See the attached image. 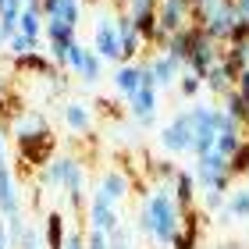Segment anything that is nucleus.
<instances>
[{"mask_svg": "<svg viewBox=\"0 0 249 249\" xmlns=\"http://www.w3.org/2000/svg\"><path fill=\"white\" fill-rule=\"evenodd\" d=\"M178 228H182V213H178V207H175L171 189L160 185L142 203V231L150 235V239H157L160 246H171Z\"/></svg>", "mask_w": 249, "mask_h": 249, "instance_id": "obj_1", "label": "nucleus"}, {"mask_svg": "<svg viewBox=\"0 0 249 249\" xmlns=\"http://www.w3.org/2000/svg\"><path fill=\"white\" fill-rule=\"evenodd\" d=\"M43 185H61L68 192V207L71 210H82V189H86V167L82 160H75V157H57V160H50L47 167H43L39 175Z\"/></svg>", "mask_w": 249, "mask_h": 249, "instance_id": "obj_2", "label": "nucleus"}, {"mask_svg": "<svg viewBox=\"0 0 249 249\" xmlns=\"http://www.w3.org/2000/svg\"><path fill=\"white\" fill-rule=\"evenodd\" d=\"M196 185L199 189H213V192H231V167L221 153H207L196 157Z\"/></svg>", "mask_w": 249, "mask_h": 249, "instance_id": "obj_3", "label": "nucleus"}, {"mask_svg": "<svg viewBox=\"0 0 249 249\" xmlns=\"http://www.w3.org/2000/svg\"><path fill=\"white\" fill-rule=\"evenodd\" d=\"M221 53H224V47L217 39H210L203 29H196V39H192V50H189V61H185V68L192 75H199V78H207L213 68L221 64Z\"/></svg>", "mask_w": 249, "mask_h": 249, "instance_id": "obj_4", "label": "nucleus"}, {"mask_svg": "<svg viewBox=\"0 0 249 249\" xmlns=\"http://www.w3.org/2000/svg\"><path fill=\"white\" fill-rule=\"evenodd\" d=\"M192 142H196L192 114H189V110H178V114L160 128V146L167 153H192Z\"/></svg>", "mask_w": 249, "mask_h": 249, "instance_id": "obj_5", "label": "nucleus"}, {"mask_svg": "<svg viewBox=\"0 0 249 249\" xmlns=\"http://www.w3.org/2000/svg\"><path fill=\"white\" fill-rule=\"evenodd\" d=\"M121 224V213H118V203L107 196V192L93 189V196H89V231H114Z\"/></svg>", "mask_w": 249, "mask_h": 249, "instance_id": "obj_6", "label": "nucleus"}, {"mask_svg": "<svg viewBox=\"0 0 249 249\" xmlns=\"http://www.w3.org/2000/svg\"><path fill=\"white\" fill-rule=\"evenodd\" d=\"M142 86L157 89L153 75H150V64H146V61H135V64H118V71H114V89H118V93H121L124 100H132Z\"/></svg>", "mask_w": 249, "mask_h": 249, "instance_id": "obj_7", "label": "nucleus"}, {"mask_svg": "<svg viewBox=\"0 0 249 249\" xmlns=\"http://www.w3.org/2000/svg\"><path fill=\"white\" fill-rule=\"evenodd\" d=\"M18 142V157L25 167H47L50 157H53V132H43V135H25V139H15Z\"/></svg>", "mask_w": 249, "mask_h": 249, "instance_id": "obj_8", "label": "nucleus"}, {"mask_svg": "<svg viewBox=\"0 0 249 249\" xmlns=\"http://www.w3.org/2000/svg\"><path fill=\"white\" fill-rule=\"evenodd\" d=\"M93 53H96L100 61H121L118 57V21H114V15H100L96 18Z\"/></svg>", "mask_w": 249, "mask_h": 249, "instance_id": "obj_9", "label": "nucleus"}, {"mask_svg": "<svg viewBox=\"0 0 249 249\" xmlns=\"http://www.w3.org/2000/svg\"><path fill=\"white\" fill-rule=\"evenodd\" d=\"M196 192H199V185H196V175H192V171H182V167H178V171H175V178H171V196H175V207H178V213L196 210Z\"/></svg>", "mask_w": 249, "mask_h": 249, "instance_id": "obj_10", "label": "nucleus"}, {"mask_svg": "<svg viewBox=\"0 0 249 249\" xmlns=\"http://www.w3.org/2000/svg\"><path fill=\"white\" fill-rule=\"evenodd\" d=\"M199 239H203V210L182 213V228H178L171 249H199Z\"/></svg>", "mask_w": 249, "mask_h": 249, "instance_id": "obj_11", "label": "nucleus"}, {"mask_svg": "<svg viewBox=\"0 0 249 249\" xmlns=\"http://www.w3.org/2000/svg\"><path fill=\"white\" fill-rule=\"evenodd\" d=\"M124 104H128L132 118L139 121V124H153V121H157V89L142 86L139 93H135L132 100H124Z\"/></svg>", "mask_w": 249, "mask_h": 249, "instance_id": "obj_12", "label": "nucleus"}, {"mask_svg": "<svg viewBox=\"0 0 249 249\" xmlns=\"http://www.w3.org/2000/svg\"><path fill=\"white\" fill-rule=\"evenodd\" d=\"M146 64H150V75H153V82H157V89H160V86H171V82H178V75H182V61H175L171 57V53H157V57L153 61H146Z\"/></svg>", "mask_w": 249, "mask_h": 249, "instance_id": "obj_13", "label": "nucleus"}, {"mask_svg": "<svg viewBox=\"0 0 249 249\" xmlns=\"http://www.w3.org/2000/svg\"><path fill=\"white\" fill-rule=\"evenodd\" d=\"M15 68H18V71L43 75V78H57V75H61V68L53 64L50 57H43L39 50H29V53H21V57H15Z\"/></svg>", "mask_w": 249, "mask_h": 249, "instance_id": "obj_14", "label": "nucleus"}, {"mask_svg": "<svg viewBox=\"0 0 249 249\" xmlns=\"http://www.w3.org/2000/svg\"><path fill=\"white\" fill-rule=\"evenodd\" d=\"M100 192H107L110 199H124L132 192V178H128V171H121V167H110V171H104L100 175V185H96Z\"/></svg>", "mask_w": 249, "mask_h": 249, "instance_id": "obj_15", "label": "nucleus"}, {"mask_svg": "<svg viewBox=\"0 0 249 249\" xmlns=\"http://www.w3.org/2000/svg\"><path fill=\"white\" fill-rule=\"evenodd\" d=\"M196 29H199V25H185V29L171 32V36L164 39V47H160V50H164V53H171L175 61H182V64H185V61H189V50H192V39H196Z\"/></svg>", "mask_w": 249, "mask_h": 249, "instance_id": "obj_16", "label": "nucleus"}, {"mask_svg": "<svg viewBox=\"0 0 249 249\" xmlns=\"http://www.w3.org/2000/svg\"><path fill=\"white\" fill-rule=\"evenodd\" d=\"M43 242H47V249H64L68 242V221L61 210H50L47 221H43Z\"/></svg>", "mask_w": 249, "mask_h": 249, "instance_id": "obj_17", "label": "nucleus"}, {"mask_svg": "<svg viewBox=\"0 0 249 249\" xmlns=\"http://www.w3.org/2000/svg\"><path fill=\"white\" fill-rule=\"evenodd\" d=\"M0 213L4 217H15L18 210V192H15V175H11V167H0Z\"/></svg>", "mask_w": 249, "mask_h": 249, "instance_id": "obj_18", "label": "nucleus"}, {"mask_svg": "<svg viewBox=\"0 0 249 249\" xmlns=\"http://www.w3.org/2000/svg\"><path fill=\"white\" fill-rule=\"evenodd\" d=\"M11 132H15V139H25V135L50 132V124H47V118H39V114H18L15 121H11Z\"/></svg>", "mask_w": 249, "mask_h": 249, "instance_id": "obj_19", "label": "nucleus"}, {"mask_svg": "<svg viewBox=\"0 0 249 249\" xmlns=\"http://www.w3.org/2000/svg\"><path fill=\"white\" fill-rule=\"evenodd\" d=\"M224 213L231 221H249V189H231L224 196Z\"/></svg>", "mask_w": 249, "mask_h": 249, "instance_id": "obj_20", "label": "nucleus"}, {"mask_svg": "<svg viewBox=\"0 0 249 249\" xmlns=\"http://www.w3.org/2000/svg\"><path fill=\"white\" fill-rule=\"evenodd\" d=\"M43 36H47V43L50 47H71V43H78L75 39V29L71 25H64V21H43Z\"/></svg>", "mask_w": 249, "mask_h": 249, "instance_id": "obj_21", "label": "nucleus"}, {"mask_svg": "<svg viewBox=\"0 0 249 249\" xmlns=\"http://www.w3.org/2000/svg\"><path fill=\"white\" fill-rule=\"evenodd\" d=\"M231 11V18H235V39L231 43H239V39H249V0H224Z\"/></svg>", "mask_w": 249, "mask_h": 249, "instance_id": "obj_22", "label": "nucleus"}, {"mask_svg": "<svg viewBox=\"0 0 249 249\" xmlns=\"http://www.w3.org/2000/svg\"><path fill=\"white\" fill-rule=\"evenodd\" d=\"M18 36H25V39H32L39 47V36H43V15H36L32 7H25L21 11V21H18Z\"/></svg>", "mask_w": 249, "mask_h": 249, "instance_id": "obj_23", "label": "nucleus"}, {"mask_svg": "<svg viewBox=\"0 0 249 249\" xmlns=\"http://www.w3.org/2000/svg\"><path fill=\"white\" fill-rule=\"evenodd\" d=\"M53 21H64V25L78 29V18H82V0H57V7H53ZM47 18V21H50Z\"/></svg>", "mask_w": 249, "mask_h": 249, "instance_id": "obj_24", "label": "nucleus"}, {"mask_svg": "<svg viewBox=\"0 0 249 249\" xmlns=\"http://www.w3.org/2000/svg\"><path fill=\"white\" fill-rule=\"evenodd\" d=\"M203 86H207L213 96H228L231 89H235V78H231V75H228V71H224V68L217 64V68H213V71H210L207 78H203Z\"/></svg>", "mask_w": 249, "mask_h": 249, "instance_id": "obj_25", "label": "nucleus"}, {"mask_svg": "<svg viewBox=\"0 0 249 249\" xmlns=\"http://www.w3.org/2000/svg\"><path fill=\"white\" fill-rule=\"evenodd\" d=\"M64 121L71 132H89V124H93V118L82 104H64Z\"/></svg>", "mask_w": 249, "mask_h": 249, "instance_id": "obj_26", "label": "nucleus"}, {"mask_svg": "<svg viewBox=\"0 0 249 249\" xmlns=\"http://www.w3.org/2000/svg\"><path fill=\"white\" fill-rule=\"evenodd\" d=\"M242 139H246V135H242V128H235V132H221V135H217V142H213V153H221L224 160H231Z\"/></svg>", "mask_w": 249, "mask_h": 249, "instance_id": "obj_27", "label": "nucleus"}, {"mask_svg": "<svg viewBox=\"0 0 249 249\" xmlns=\"http://www.w3.org/2000/svg\"><path fill=\"white\" fill-rule=\"evenodd\" d=\"M21 11H25V7H21ZM21 11L18 7H4V11H0V39H15L18 36V21H21Z\"/></svg>", "mask_w": 249, "mask_h": 249, "instance_id": "obj_28", "label": "nucleus"}, {"mask_svg": "<svg viewBox=\"0 0 249 249\" xmlns=\"http://www.w3.org/2000/svg\"><path fill=\"white\" fill-rule=\"evenodd\" d=\"M228 167H231V178L235 175H249V139L239 142V150H235V157L228 160Z\"/></svg>", "mask_w": 249, "mask_h": 249, "instance_id": "obj_29", "label": "nucleus"}, {"mask_svg": "<svg viewBox=\"0 0 249 249\" xmlns=\"http://www.w3.org/2000/svg\"><path fill=\"white\" fill-rule=\"evenodd\" d=\"M199 89H203V78H199V75H192L189 68H185V71L178 75V93H182V96H196Z\"/></svg>", "mask_w": 249, "mask_h": 249, "instance_id": "obj_30", "label": "nucleus"}, {"mask_svg": "<svg viewBox=\"0 0 249 249\" xmlns=\"http://www.w3.org/2000/svg\"><path fill=\"white\" fill-rule=\"evenodd\" d=\"M224 196H228V192H213V189H203V203H199V210H203V213L224 210Z\"/></svg>", "mask_w": 249, "mask_h": 249, "instance_id": "obj_31", "label": "nucleus"}, {"mask_svg": "<svg viewBox=\"0 0 249 249\" xmlns=\"http://www.w3.org/2000/svg\"><path fill=\"white\" fill-rule=\"evenodd\" d=\"M86 47H78V43H71V47H68V57H64V68L68 71H82V64H86Z\"/></svg>", "mask_w": 249, "mask_h": 249, "instance_id": "obj_32", "label": "nucleus"}, {"mask_svg": "<svg viewBox=\"0 0 249 249\" xmlns=\"http://www.w3.org/2000/svg\"><path fill=\"white\" fill-rule=\"evenodd\" d=\"M107 249H132V239H128V231H124L121 224L114 231H107Z\"/></svg>", "mask_w": 249, "mask_h": 249, "instance_id": "obj_33", "label": "nucleus"}, {"mask_svg": "<svg viewBox=\"0 0 249 249\" xmlns=\"http://www.w3.org/2000/svg\"><path fill=\"white\" fill-rule=\"evenodd\" d=\"M100 71H104V68H100V57H96V53H86V64H82V71H78V75H82L86 82H96Z\"/></svg>", "mask_w": 249, "mask_h": 249, "instance_id": "obj_34", "label": "nucleus"}, {"mask_svg": "<svg viewBox=\"0 0 249 249\" xmlns=\"http://www.w3.org/2000/svg\"><path fill=\"white\" fill-rule=\"evenodd\" d=\"M15 249H39V231H36V228H25V235L18 239Z\"/></svg>", "mask_w": 249, "mask_h": 249, "instance_id": "obj_35", "label": "nucleus"}, {"mask_svg": "<svg viewBox=\"0 0 249 249\" xmlns=\"http://www.w3.org/2000/svg\"><path fill=\"white\" fill-rule=\"evenodd\" d=\"M29 50H36V43H32V39H25V36L11 39V53H15V57H21V53H29Z\"/></svg>", "mask_w": 249, "mask_h": 249, "instance_id": "obj_36", "label": "nucleus"}, {"mask_svg": "<svg viewBox=\"0 0 249 249\" xmlns=\"http://www.w3.org/2000/svg\"><path fill=\"white\" fill-rule=\"evenodd\" d=\"M86 249H107V235L104 231H89L86 235Z\"/></svg>", "mask_w": 249, "mask_h": 249, "instance_id": "obj_37", "label": "nucleus"}, {"mask_svg": "<svg viewBox=\"0 0 249 249\" xmlns=\"http://www.w3.org/2000/svg\"><path fill=\"white\" fill-rule=\"evenodd\" d=\"M64 249H86V235H82V231H68Z\"/></svg>", "mask_w": 249, "mask_h": 249, "instance_id": "obj_38", "label": "nucleus"}, {"mask_svg": "<svg viewBox=\"0 0 249 249\" xmlns=\"http://www.w3.org/2000/svg\"><path fill=\"white\" fill-rule=\"evenodd\" d=\"M0 167H7V124H0Z\"/></svg>", "mask_w": 249, "mask_h": 249, "instance_id": "obj_39", "label": "nucleus"}, {"mask_svg": "<svg viewBox=\"0 0 249 249\" xmlns=\"http://www.w3.org/2000/svg\"><path fill=\"white\" fill-rule=\"evenodd\" d=\"M235 93H239V96H246V100H249V68H246V71L239 75V82H235Z\"/></svg>", "mask_w": 249, "mask_h": 249, "instance_id": "obj_40", "label": "nucleus"}, {"mask_svg": "<svg viewBox=\"0 0 249 249\" xmlns=\"http://www.w3.org/2000/svg\"><path fill=\"white\" fill-rule=\"evenodd\" d=\"M0 249H7V231L0 228Z\"/></svg>", "mask_w": 249, "mask_h": 249, "instance_id": "obj_41", "label": "nucleus"}, {"mask_svg": "<svg viewBox=\"0 0 249 249\" xmlns=\"http://www.w3.org/2000/svg\"><path fill=\"white\" fill-rule=\"evenodd\" d=\"M29 4H36V0H25V7H29Z\"/></svg>", "mask_w": 249, "mask_h": 249, "instance_id": "obj_42", "label": "nucleus"}]
</instances>
